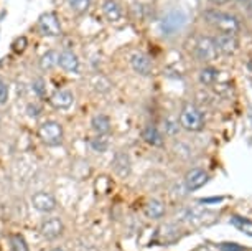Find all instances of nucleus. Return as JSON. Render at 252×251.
<instances>
[{
    "label": "nucleus",
    "instance_id": "obj_1",
    "mask_svg": "<svg viewBox=\"0 0 252 251\" xmlns=\"http://www.w3.org/2000/svg\"><path fill=\"white\" fill-rule=\"evenodd\" d=\"M203 20L208 23L216 33H231L239 35L242 30V23L234 13L221 10V8H208L203 12Z\"/></svg>",
    "mask_w": 252,
    "mask_h": 251
},
{
    "label": "nucleus",
    "instance_id": "obj_2",
    "mask_svg": "<svg viewBox=\"0 0 252 251\" xmlns=\"http://www.w3.org/2000/svg\"><path fill=\"white\" fill-rule=\"evenodd\" d=\"M180 127L188 132H199L204 129V114L201 108L194 103H185L180 111Z\"/></svg>",
    "mask_w": 252,
    "mask_h": 251
},
{
    "label": "nucleus",
    "instance_id": "obj_3",
    "mask_svg": "<svg viewBox=\"0 0 252 251\" xmlns=\"http://www.w3.org/2000/svg\"><path fill=\"white\" fill-rule=\"evenodd\" d=\"M188 25V15L180 8H173V10L166 12L163 18L160 20V30L163 36L170 38V36H177L178 33L185 30Z\"/></svg>",
    "mask_w": 252,
    "mask_h": 251
},
{
    "label": "nucleus",
    "instance_id": "obj_4",
    "mask_svg": "<svg viewBox=\"0 0 252 251\" xmlns=\"http://www.w3.org/2000/svg\"><path fill=\"white\" fill-rule=\"evenodd\" d=\"M193 56L198 61H201L204 65H209L211 61H215L220 53H218L213 36L209 35H198L193 41V48H191Z\"/></svg>",
    "mask_w": 252,
    "mask_h": 251
},
{
    "label": "nucleus",
    "instance_id": "obj_5",
    "mask_svg": "<svg viewBox=\"0 0 252 251\" xmlns=\"http://www.w3.org/2000/svg\"><path fill=\"white\" fill-rule=\"evenodd\" d=\"M38 136L46 145H60L63 142V126L58 121H45L38 127Z\"/></svg>",
    "mask_w": 252,
    "mask_h": 251
},
{
    "label": "nucleus",
    "instance_id": "obj_6",
    "mask_svg": "<svg viewBox=\"0 0 252 251\" xmlns=\"http://www.w3.org/2000/svg\"><path fill=\"white\" fill-rule=\"evenodd\" d=\"M213 41H215L218 53L222 56H232L239 50V38H237V35H231V33H216V35L213 36Z\"/></svg>",
    "mask_w": 252,
    "mask_h": 251
},
{
    "label": "nucleus",
    "instance_id": "obj_7",
    "mask_svg": "<svg viewBox=\"0 0 252 251\" xmlns=\"http://www.w3.org/2000/svg\"><path fill=\"white\" fill-rule=\"evenodd\" d=\"M38 30L45 36H60L61 35V22L56 13L46 12L38 18Z\"/></svg>",
    "mask_w": 252,
    "mask_h": 251
},
{
    "label": "nucleus",
    "instance_id": "obj_8",
    "mask_svg": "<svg viewBox=\"0 0 252 251\" xmlns=\"http://www.w3.org/2000/svg\"><path fill=\"white\" fill-rule=\"evenodd\" d=\"M209 180V175L206 170L203 169H191L188 170L187 175H185V187H187L188 192H194L199 190L201 187H204Z\"/></svg>",
    "mask_w": 252,
    "mask_h": 251
},
{
    "label": "nucleus",
    "instance_id": "obj_9",
    "mask_svg": "<svg viewBox=\"0 0 252 251\" xmlns=\"http://www.w3.org/2000/svg\"><path fill=\"white\" fill-rule=\"evenodd\" d=\"M130 66L137 74H140V76H150L155 70L154 61H152L150 56L145 55V53H134L132 55L130 56Z\"/></svg>",
    "mask_w": 252,
    "mask_h": 251
},
{
    "label": "nucleus",
    "instance_id": "obj_10",
    "mask_svg": "<svg viewBox=\"0 0 252 251\" xmlns=\"http://www.w3.org/2000/svg\"><path fill=\"white\" fill-rule=\"evenodd\" d=\"M111 165H112L114 174H116L117 177H121V179L129 177L130 172H132V162H130L129 154L122 152V150L116 152V155L112 157Z\"/></svg>",
    "mask_w": 252,
    "mask_h": 251
},
{
    "label": "nucleus",
    "instance_id": "obj_11",
    "mask_svg": "<svg viewBox=\"0 0 252 251\" xmlns=\"http://www.w3.org/2000/svg\"><path fill=\"white\" fill-rule=\"evenodd\" d=\"M63 230H64V225H63V221H61V218H58V216L46 218L40 226V233L46 240L58 238L60 235H63Z\"/></svg>",
    "mask_w": 252,
    "mask_h": 251
},
{
    "label": "nucleus",
    "instance_id": "obj_12",
    "mask_svg": "<svg viewBox=\"0 0 252 251\" xmlns=\"http://www.w3.org/2000/svg\"><path fill=\"white\" fill-rule=\"evenodd\" d=\"M58 65L66 73L71 74H78L81 70V61L78 58V55L71 50H63L61 53H58Z\"/></svg>",
    "mask_w": 252,
    "mask_h": 251
},
{
    "label": "nucleus",
    "instance_id": "obj_13",
    "mask_svg": "<svg viewBox=\"0 0 252 251\" xmlns=\"http://www.w3.org/2000/svg\"><path fill=\"white\" fill-rule=\"evenodd\" d=\"M32 203L41 213H51L56 210V198L48 192H36L32 197Z\"/></svg>",
    "mask_w": 252,
    "mask_h": 251
},
{
    "label": "nucleus",
    "instance_id": "obj_14",
    "mask_svg": "<svg viewBox=\"0 0 252 251\" xmlns=\"http://www.w3.org/2000/svg\"><path fill=\"white\" fill-rule=\"evenodd\" d=\"M102 13L109 23H117L122 20V7L117 0H104L102 2Z\"/></svg>",
    "mask_w": 252,
    "mask_h": 251
},
{
    "label": "nucleus",
    "instance_id": "obj_15",
    "mask_svg": "<svg viewBox=\"0 0 252 251\" xmlns=\"http://www.w3.org/2000/svg\"><path fill=\"white\" fill-rule=\"evenodd\" d=\"M142 139H144L147 144L152 145V147H161L165 144V137L161 134V131L157 126H145L144 131H142Z\"/></svg>",
    "mask_w": 252,
    "mask_h": 251
},
{
    "label": "nucleus",
    "instance_id": "obj_16",
    "mask_svg": "<svg viewBox=\"0 0 252 251\" xmlns=\"http://www.w3.org/2000/svg\"><path fill=\"white\" fill-rule=\"evenodd\" d=\"M50 103L53 104V108H56V109H69L74 103V96L68 89H60V91H56L50 98Z\"/></svg>",
    "mask_w": 252,
    "mask_h": 251
},
{
    "label": "nucleus",
    "instance_id": "obj_17",
    "mask_svg": "<svg viewBox=\"0 0 252 251\" xmlns=\"http://www.w3.org/2000/svg\"><path fill=\"white\" fill-rule=\"evenodd\" d=\"M220 79V71L216 68H213L211 65H204L201 70L198 71V81L203 84V86H215Z\"/></svg>",
    "mask_w": 252,
    "mask_h": 251
},
{
    "label": "nucleus",
    "instance_id": "obj_18",
    "mask_svg": "<svg viewBox=\"0 0 252 251\" xmlns=\"http://www.w3.org/2000/svg\"><path fill=\"white\" fill-rule=\"evenodd\" d=\"M91 126H93V131L96 132L97 136H107L112 129L111 119H109V116H106V114L94 116L91 119Z\"/></svg>",
    "mask_w": 252,
    "mask_h": 251
},
{
    "label": "nucleus",
    "instance_id": "obj_19",
    "mask_svg": "<svg viewBox=\"0 0 252 251\" xmlns=\"http://www.w3.org/2000/svg\"><path fill=\"white\" fill-rule=\"evenodd\" d=\"M145 215L152 220H158L165 215V205L160 200H150L145 205Z\"/></svg>",
    "mask_w": 252,
    "mask_h": 251
},
{
    "label": "nucleus",
    "instance_id": "obj_20",
    "mask_svg": "<svg viewBox=\"0 0 252 251\" xmlns=\"http://www.w3.org/2000/svg\"><path fill=\"white\" fill-rule=\"evenodd\" d=\"M55 66H58V53L55 50H50L40 58V68L43 71H50Z\"/></svg>",
    "mask_w": 252,
    "mask_h": 251
},
{
    "label": "nucleus",
    "instance_id": "obj_21",
    "mask_svg": "<svg viewBox=\"0 0 252 251\" xmlns=\"http://www.w3.org/2000/svg\"><path fill=\"white\" fill-rule=\"evenodd\" d=\"M204 215H206V210H203V208H199V207H191V208H187L182 216H183V220H187V221L198 223V221H203Z\"/></svg>",
    "mask_w": 252,
    "mask_h": 251
},
{
    "label": "nucleus",
    "instance_id": "obj_22",
    "mask_svg": "<svg viewBox=\"0 0 252 251\" xmlns=\"http://www.w3.org/2000/svg\"><path fill=\"white\" fill-rule=\"evenodd\" d=\"M180 129H182V127H180L178 119H175V117H172V116H168L163 119V132L166 136H170V137L178 136Z\"/></svg>",
    "mask_w": 252,
    "mask_h": 251
},
{
    "label": "nucleus",
    "instance_id": "obj_23",
    "mask_svg": "<svg viewBox=\"0 0 252 251\" xmlns=\"http://www.w3.org/2000/svg\"><path fill=\"white\" fill-rule=\"evenodd\" d=\"M93 88L96 89L97 93H107L109 89L112 88V83L109 81L106 76H102V74H94L93 76Z\"/></svg>",
    "mask_w": 252,
    "mask_h": 251
},
{
    "label": "nucleus",
    "instance_id": "obj_24",
    "mask_svg": "<svg viewBox=\"0 0 252 251\" xmlns=\"http://www.w3.org/2000/svg\"><path fill=\"white\" fill-rule=\"evenodd\" d=\"M66 2H68L69 8L74 13H78V15H83V13H86L89 10L93 0H66Z\"/></svg>",
    "mask_w": 252,
    "mask_h": 251
},
{
    "label": "nucleus",
    "instance_id": "obj_25",
    "mask_svg": "<svg viewBox=\"0 0 252 251\" xmlns=\"http://www.w3.org/2000/svg\"><path fill=\"white\" fill-rule=\"evenodd\" d=\"M10 248L12 251H30L25 238L22 235H10Z\"/></svg>",
    "mask_w": 252,
    "mask_h": 251
},
{
    "label": "nucleus",
    "instance_id": "obj_26",
    "mask_svg": "<svg viewBox=\"0 0 252 251\" xmlns=\"http://www.w3.org/2000/svg\"><path fill=\"white\" fill-rule=\"evenodd\" d=\"M231 221L234 223V226H237L239 230L244 231V233L252 236V221L244 220V218H239V216H234V218H231Z\"/></svg>",
    "mask_w": 252,
    "mask_h": 251
},
{
    "label": "nucleus",
    "instance_id": "obj_27",
    "mask_svg": "<svg viewBox=\"0 0 252 251\" xmlns=\"http://www.w3.org/2000/svg\"><path fill=\"white\" fill-rule=\"evenodd\" d=\"M91 147L96 150V152H106L109 144H107V139L104 136H97L91 139Z\"/></svg>",
    "mask_w": 252,
    "mask_h": 251
},
{
    "label": "nucleus",
    "instance_id": "obj_28",
    "mask_svg": "<svg viewBox=\"0 0 252 251\" xmlns=\"http://www.w3.org/2000/svg\"><path fill=\"white\" fill-rule=\"evenodd\" d=\"M130 12L135 20H144L147 12H149V5H144V3H134L130 8Z\"/></svg>",
    "mask_w": 252,
    "mask_h": 251
},
{
    "label": "nucleus",
    "instance_id": "obj_29",
    "mask_svg": "<svg viewBox=\"0 0 252 251\" xmlns=\"http://www.w3.org/2000/svg\"><path fill=\"white\" fill-rule=\"evenodd\" d=\"M33 91H35L40 98H45V94H46V86H45V81H43V79H35V81H33Z\"/></svg>",
    "mask_w": 252,
    "mask_h": 251
},
{
    "label": "nucleus",
    "instance_id": "obj_30",
    "mask_svg": "<svg viewBox=\"0 0 252 251\" xmlns=\"http://www.w3.org/2000/svg\"><path fill=\"white\" fill-rule=\"evenodd\" d=\"M8 99V86L7 83L0 78V104H5Z\"/></svg>",
    "mask_w": 252,
    "mask_h": 251
},
{
    "label": "nucleus",
    "instance_id": "obj_31",
    "mask_svg": "<svg viewBox=\"0 0 252 251\" xmlns=\"http://www.w3.org/2000/svg\"><path fill=\"white\" fill-rule=\"evenodd\" d=\"M220 250L221 251H246L244 246H241L237 243H221Z\"/></svg>",
    "mask_w": 252,
    "mask_h": 251
},
{
    "label": "nucleus",
    "instance_id": "obj_32",
    "mask_svg": "<svg viewBox=\"0 0 252 251\" xmlns=\"http://www.w3.org/2000/svg\"><path fill=\"white\" fill-rule=\"evenodd\" d=\"M27 48V38L25 36H20V38L15 40V43H13V51L15 53H22L23 50Z\"/></svg>",
    "mask_w": 252,
    "mask_h": 251
},
{
    "label": "nucleus",
    "instance_id": "obj_33",
    "mask_svg": "<svg viewBox=\"0 0 252 251\" xmlns=\"http://www.w3.org/2000/svg\"><path fill=\"white\" fill-rule=\"evenodd\" d=\"M27 112H28V116H30V117H38L41 114V108L38 106V104H28Z\"/></svg>",
    "mask_w": 252,
    "mask_h": 251
},
{
    "label": "nucleus",
    "instance_id": "obj_34",
    "mask_svg": "<svg viewBox=\"0 0 252 251\" xmlns=\"http://www.w3.org/2000/svg\"><path fill=\"white\" fill-rule=\"evenodd\" d=\"M242 5H244V10H246L247 15L252 17V0H244V2H242Z\"/></svg>",
    "mask_w": 252,
    "mask_h": 251
},
{
    "label": "nucleus",
    "instance_id": "obj_35",
    "mask_svg": "<svg viewBox=\"0 0 252 251\" xmlns=\"http://www.w3.org/2000/svg\"><path fill=\"white\" fill-rule=\"evenodd\" d=\"M211 5H215V7H222V5H227V3L231 2V0H208Z\"/></svg>",
    "mask_w": 252,
    "mask_h": 251
},
{
    "label": "nucleus",
    "instance_id": "obj_36",
    "mask_svg": "<svg viewBox=\"0 0 252 251\" xmlns=\"http://www.w3.org/2000/svg\"><path fill=\"white\" fill-rule=\"evenodd\" d=\"M51 251H64V250H61V248H53Z\"/></svg>",
    "mask_w": 252,
    "mask_h": 251
},
{
    "label": "nucleus",
    "instance_id": "obj_37",
    "mask_svg": "<svg viewBox=\"0 0 252 251\" xmlns=\"http://www.w3.org/2000/svg\"><path fill=\"white\" fill-rule=\"evenodd\" d=\"M236 2H239V3H241V5H242V2H244V0H236Z\"/></svg>",
    "mask_w": 252,
    "mask_h": 251
}]
</instances>
